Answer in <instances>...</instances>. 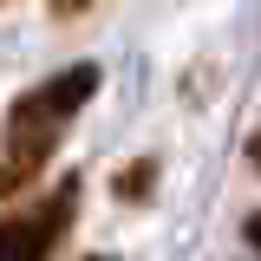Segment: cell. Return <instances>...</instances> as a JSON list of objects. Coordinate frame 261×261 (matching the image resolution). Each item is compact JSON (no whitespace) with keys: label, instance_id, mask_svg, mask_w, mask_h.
<instances>
[{"label":"cell","instance_id":"6da1fadb","mask_svg":"<svg viewBox=\"0 0 261 261\" xmlns=\"http://www.w3.org/2000/svg\"><path fill=\"white\" fill-rule=\"evenodd\" d=\"M98 79H105V72L85 59V65L53 72V79L33 85L27 98H13V111H7V137H0V196H33L39 170L53 163V150H59V137H65V124L92 105Z\"/></svg>","mask_w":261,"mask_h":261},{"label":"cell","instance_id":"7a4b0ae2","mask_svg":"<svg viewBox=\"0 0 261 261\" xmlns=\"http://www.w3.org/2000/svg\"><path fill=\"white\" fill-rule=\"evenodd\" d=\"M79 196H85V176H59L53 190H33V202L7 209L0 216V261H53L79 222Z\"/></svg>","mask_w":261,"mask_h":261},{"label":"cell","instance_id":"3957f363","mask_svg":"<svg viewBox=\"0 0 261 261\" xmlns=\"http://www.w3.org/2000/svg\"><path fill=\"white\" fill-rule=\"evenodd\" d=\"M150 183H157V163H130L124 176H118V196H124V202H144Z\"/></svg>","mask_w":261,"mask_h":261},{"label":"cell","instance_id":"277c9868","mask_svg":"<svg viewBox=\"0 0 261 261\" xmlns=\"http://www.w3.org/2000/svg\"><path fill=\"white\" fill-rule=\"evenodd\" d=\"M248 248H255V255H261V209H255V216H248Z\"/></svg>","mask_w":261,"mask_h":261},{"label":"cell","instance_id":"5b68a950","mask_svg":"<svg viewBox=\"0 0 261 261\" xmlns=\"http://www.w3.org/2000/svg\"><path fill=\"white\" fill-rule=\"evenodd\" d=\"M53 7H59V13H85L92 0H53Z\"/></svg>","mask_w":261,"mask_h":261},{"label":"cell","instance_id":"8992f818","mask_svg":"<svg viewBox=\"0 0 261 261\" xmlns=\"http://www.w3.org/2000/svg\"><path fill=\"white\" fill-rule=\"evenodd\" d=\"M248 163H255V170H261V130H255V137H248Z\"/></svg>","mask_w":261,"mask_h":261},{"label":"cell","instance_id":"52a82bcc","mask_svg":"<svg viewBox=\"0 0 261 261\" xmlns=\"http://www.w3.org/2000/svg\"><path fill=\"white\" fill-rule=\"evenodd\" d=\"M85 261H111V255H85Z\"/></svg>","mask_w":261,"mask_h":261},{"label":"cell","instance_id":"ba28073f","mask_svg":"<svg viewBox=\"0 0 261 261\" xmlns=\"http://www.w3.org/2000/svg\"><path fill=\"white\" fill-rule=\"evenodd\" d=\"M0 7H7V0H0Z\"/></svg>","mask_w":261,"mask_h":261}]
</instances>
